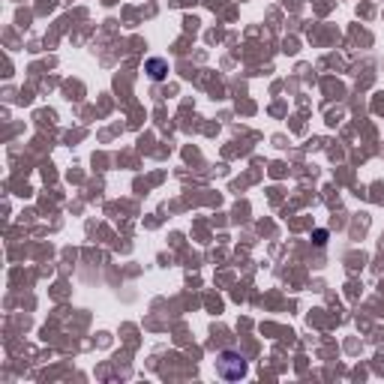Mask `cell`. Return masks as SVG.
Here are the masks:
<instances>
[{
  "label": "cell",
  "instance_id": "6da1fadb",
  "mask_svg": "<svg viewBox=\"0 0 384 384\" xmlns=\"http://www.w3.org/2000/svg\"><path fill=\"white\" fill-rule=\"evenodd\" d=\"M216 372H219V378H225V381L244 378L246 372H249L246 357L240 355V351H223V355L216 357Z\"/></svg>",
  "mask_w": 384,
  "mask_h": 384
},
{
  "label": "cell",
  "instance_id": "7a4b0ae2",
  "mask_svg": "<svg viewBox=\"0 0 384 384\" xmlns=\"http://www.w3.org/2000/svg\"><path fill=\"white\" fill-rule=\"evenodd\" d=\"M147 72H150V79H153V81H162V79H166V72H168L166 60H159V58H150V60H147Z\"/></svg>",
  "mask_w": 384,
  "mask_h": 384
}]
</instances>
